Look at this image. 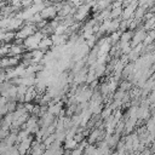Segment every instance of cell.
Returning a JSON list of instances; mask_svg holds the SVG:
<instances>
[{
	"label": "cell",
	"instance_id": "277c9868",
	"mask_svg": "<svg viewBox=\"0 0 155 155\" xmlns=\"http://www.w3.org/2000/svg\"><path fill=\"white\" fill-rule=\"evenodd\" d=\"M132 38V33L131 31H126V33H124L121 36H120V39H121V44H126V42H128V40Z\"/></svg>",
	"mask_w": 155,
	"mask_h": 155
},
{
	"label": "cell",
	"instance_id": "9c48e42d",
	"mask_svg": "<svg viewBox=\"0 0 155 155\" xmlns=\"http://www.w3.org/2000/svg\"><path fill=\"white\" fill-rule=\"evenodd\" d=\"M28 143H30V140H29V139H27V140H25V144H28ZM27 147H28V145H23V149H22V150H24Z\"/></svg>",
	"mask_w": 155,
	"mask_h": 155
},
{
	"label": "cell",
	"instance_id": "5b68a950",
	"mask_svg": "<svg viewBox=\"0 0 155 155\" xmlns=\"http://www.w3.org/2000/svg\"><path fill=\"white\" fill-rule=\"evenodd\" d=\"M51 44H52V40H51V39L44 38V39H41V41H40V44H39V47H47V46H50Z\"/></svg>",
	"mask_w": 155,
	"mask_h": 155
},
{
	"label": "cell",
	"instance_id": "ba28073f",
	"mask_svg": "<svg viewBox=\"0 0 155 155\" xmlns=\"http://www.w3.org/2000/svg\"><path fill=\"white\" fill-rule=\"evenodd\" d=\"M148 35H149V36H150V38L154 40V39H155V29H151V30L148 33Z\"/></svg>",
	"mask_w": 155,
	"mask_h": 155
},
{
	"label": "cell",
	"instance_id": "3957f363",
	"mask_svg": "<svg viewBox=\"0 0 155 155\" xmlns=\"http://www.w3.org/2000/svg\"><path fill=\"white\" fill-rule=\"evenodd\" d=\"M56 8L54 7H52V6H50V7H45V8H42L41 10V17L42 18H48V17H53L54 15H56Z\"/></svg>",
	"mask_w": 155,
	"mask_h": 155
},
{
	"label": "cell",
	"instance_id": "52a82bcc",
	"mask_svg": "<svg viewBox=\"0 0 155 155\" xmlns=\"http://www.w3.org/2000/svg\"><path fill=\"white\" fill-rule=\"evenodd\" d=\"M139 155H151V150L150 149H144V150H142L140 153H139Z\"/></svg>",
	"mask_w": 155,
	"mask_h": 155
},
{
	"label": "cell",
	"instance_id": "8992f818",
	"mask_svg": "<svg viewBox=\"0 0 155 155\" xmlns=\"http://www.w3.org/2000/svg\"><path fill=\"white\" fill-rule=\"evenodd\" d=\"M121 12H122V8H121L120 6H117V7L113 8V11H111V13H110V17H111V18H115V17H117Z\"/></svg>",
	"mask_w": 155,
	"mask_h": 155
},
{
	"label": "cell",
	"instance_id": "7a4b0ae2",
	"mask_svg": "<svg viewBox=\"0 0 155 155\" xmlns=\"http://www.w3.org/2000/svg\"><path fill=\"white\" fill-rule=\"evenodd\" d=\"M137 6H138V2H131V4L124 10V13H122L124 21H126L127 18H130V17L134 13V10L137 8Z\"/></svg>",
	"mask_w": 155,
	"mask_h": 155
},
{
	"label": "cell",
	"instance_id": "6da1fadb",
	"mask_svg": "<svg viewBox=\"0 0 155 155\" xmlns=\"http://www.w3.org/2000/svg\"><path fill=\"white\" fill-rule=\"evenodd\" d=\"M145 36H147V34H145V30L144 29H140V30H138L137 33H136V35L132 38V42H131V48L132 47H134V46H137V45H139L144 39H145Z\"/></svg>",
	"mask_w": 155,
	"mask_h": 155
}]
</instances>
